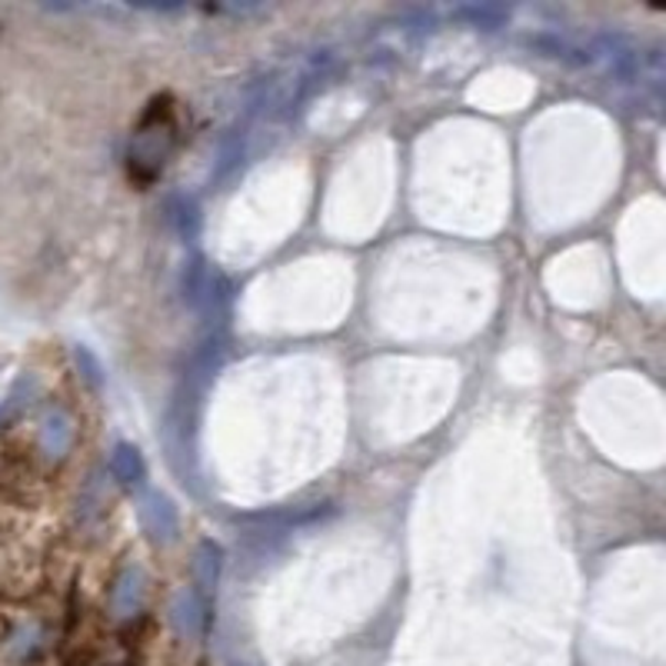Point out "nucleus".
Segmentation results:
<instances>
[{
	"instance_id": "0eeeda50",
	"label": "nucleus",
	"mask_w": 666,
	"mask_h": 666,
	"mask_svg": "<svg viewBox=\"0 0 666 666\" xmlns=\"http://www.w3.org/2000/svg\"><path fill=\"white\" fill-rule=\"evenodd\" d=\"M453 18L470 24V28H480V31H496V28H504L511 11L507 8H493V4H466V8H456Z\"/></svg>"
},
{
	"instance_id": "9b49d317",
	"label": "nucleus",
	"mask_w": 666,
	"mask_h": 666,
	"mask_svg": "<svg viewBox=\"0 0 666 666\" xmlns=\"http://www.w3.org/2000/svg\"><path fill=\"white\" fill-rule=\"evenodd\" d=\"M174 224H178V230H181L184 237H191V234L197 230V207L181 197V201L174 204Z\"/></svg>"
},
{
	"instance_id": "f03ea898",
	"label": "nucleus",
	"mask_w": 666,
	"mask_h": 666,
	"mask_svg": "<svg viewBox=\"0 0 666 666\" xmlns=\"http://www.w3.org/2000/svg\"><path fill=\"white\" fill-rule=\"evenodd\" d=\"M143 530L150 534L153 544H171L178 537V511L163 493H147L140 507Z\"/></svg>"
},
{
	"instance_id": "423d86ee",
	"label": "nucleus",
	"mask_w": 666,
	"mask_h": 666,
	"mask_svg": "<svg viewBox=\"0 0 666 666\" xmlns=\"http://www.w3.org/2000/svg\"><path fill=\"white\" fill-rule=\"evenodd\" d=\"M221 567H224V550H221L214 540L201 544L197 560H194V573H197V583H201L204 593H211V590L217 587V580H221Z\"/></svg>"
},
{
	"instance_id": "39448f33",
	"label": "nucleus",
	"mask_w": 666,
	"mask_h": 666,
	"mask_svg": "<svg viewBox=\"0 0 666 666\" xmlns=\"http://www.w3.org/2000/svg\"><path fill=\"white\" fill-rule=\"evenodd\" d=\"M171 616H174V626H178L181 636H197L201 623H204V606H201L197 593H191V590L178 593V600L171 606Z\"/></svg>"
},
{
	"instance_id": "1a4fd4ad",
	"label": "nucleus",
	"mask_w": 666,
	"mask_h": 666,
	"mask_svg": "<svg viewBox=\"0 0 666 666\" xmlns=\"http://www.w3.org/2000/svg\"><path fill=\"white\" fill-rule=\"evenodd\" d=\"M527 44H530V47H537V51H544L547 57L573 61V64H587V61H590V54H583V51L570 47V44H567V41H560V37H527Z\"/></svg>"
},
{
	"instance_id": "f257e3e1",
	"label": "nucleus",
	"mask_w": 666,
	"mask_h": 666,
	"mask_svg": "<svg viewBox=\"0 0 666 666\" xmlns=\"http://www.w3.org/2000/svg\"><path fill=\"white\" fill-rule=\"evenodd\" d=\"M174 143H178V133H174L171 110H166L160 100H153L130 140V171L143 181L157 178L163 171L166 157H171Z\"/></svg>"
},
{
	"instance_id": "20e7f679",
	"label": "nucleus",
	"mask_w": 666,
	"mask_h": 666,
	"mask_svg": "<svg viewBox=\"0 0 666 666\" xmlns=\"http://www.w3.org/2000/svg\"><path fill=\"white\" fill-rule=\"evenodd\" d=\"M74 443V420L64 410L47 413L44 427H41V447L51 460H61Z\"/></svg>"
},
{
	"instance_id": "7ed1b4c3",
	"label": "nucleus",
	"mask_w": 666,
	"mask_h": 666,
	"mask_svg": "<svg viewBox=\"0 0 666 666\" xmlns=\"http://www.w3.org/2000/svg\"><path fill=\"white\" fill-rule=\"evenodd\" d=\"M143 593H147L143 570L127 567V570L117 577L114 590H110V610H114V616H117V620H130V616H137L140 606H143Z\"/></svg>"
},
{
	"instance_id": "9d476101",
	"label": "nucleus",
	"mask_w": 666,
	"mask_h": 666,
	"mask_svg": "<svg viewBox=\"0 0 666 666\" xmlns=\"http://www.w3.org/2000/svg\"><path fill=\"white\" fill-rule=\"evenodd\" d=\"M74 361H77V367H80V374H84V380H87L90 387H100V384H104V367H100V361H97L87 347H77V351H74Z\"/></svg>"
},
{
	"instance_id": "6e6552de",
	"label": "nucleus",
	"mask_w": 666,
	"mask_h": 666,
	"mask_svg": "<svg viewBox=\"0 0 666 666\" xmlns=\"http://www.w3.org/2000/svg\"><path fill=\"white\" fill-rule=\"evenodd\" d=\"M110 470H114V476H117L120 483H140L147 466H143V456H140L137 447L120 443V447L114 450V456H110Z\"/></svg>"
}]
</instances>
